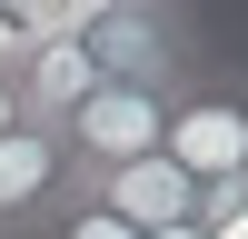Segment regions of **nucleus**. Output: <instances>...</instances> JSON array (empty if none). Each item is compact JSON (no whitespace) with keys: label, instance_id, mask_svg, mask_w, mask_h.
I'll return each mask as SVG.
<instances>
[{"label":"nucleus","instance_id":"f257e3e1","mask_svg":"<svg viewBox=\"0 0 248 239\" xmlns=\"http://www.w3.org/2000/svg\"><path fill=\"white\" fill-rule=\"evenodd\" d=\"M159 150H169L209 199L248 189V70H209V60H199L169 90V139H159Z\"/></svg>","mask_w":248,"mask_h":239},{"label":"nucleus","instance_id":"f03ea898","mask_svg":"<svg viewBox=\"0 0 248 239\" xmlns=\"http://www.w3.org/2000/svg\"><path fill=\"white\" fill-rule=\"evenodd\" d=\"M99 80L119 90H179L199 70V30H189V0H109V10L79 30Z\"/></svg>","mask_w":248,"mask_h":239},{"label":"nucleus","instance_id":"7ed1b4c3","mask_svg":"<svg viewBox=\"0 0 248 239\" xmlns=\"http://www.w3.org/2000/svg\"><path fill=\"white\" fill-rule=\"evenodd\" d=\"M159 139H169V90H119V80H99V90L79 100L70 120H60V159H70V189H90V179L129 170V159H149Z\"/></svg>","mask_w":248,"mask_h":239},{"label":"nucleus","instance_id":"20e7f679","mask_svg":"<svg viewBox=\"0 0 248 239\" xmlns=\"http://www.w3.org/2000/svg\"><path fill=\"white\" fill-rule=\"evenodd\" d=\"M70 199V159H60V130H40V120H20L10 139H0V239H30L40 219Z\"/></svg>","mask_w":248,"mask_h":239},{"label":"nucleus","instance_id":"39448f33","mask_svg":"<svg viewBox=\"0 0 248 239\" xmlns=\"http://www.w3.org/2000/svg\"><path fill=\"white\" fill-rule=\"evenodd\" d=\"M99 199H109L119 219H129L139 239L149 229H189V219H209V189H199L189 170H179L169 150H149V159H129V170H109V179H90Z\"/></svg>","mask_w":248,"mask_h":239},{"label":"nucleus","instance_id":"423d86ee","mask_svg":"<svg viewBox=\"0 0 248 239\" xmlns=\"http://www.w3.org/2000/svg\"><path fill=\"white\" fill-rule=\"evenodd\" d=\"M10 90H20V120L60 130V120L99 90V70H90V50H79V40H30V50H20V70H10Z\"/></svg>","mask_w":248,"mask_h":239},{"label":"nucleus","instance_id":"0eeeda50","mask_svg":"<svg viewBox=\"0 0 248 239\" xmlns=\"http://www.w3.org/2000/svg\"><path fill=\"white\" fill-rule=\"evenodd\" d=\"M30 239H139V229H129V219H119L99 189H70V199H60V209L30 229Z\"/></svg>","mask_w":248,"mask_h":239},{"label":"nucleus","instance_id":"6e6552de","mask_svg":"<svg viewBox=\"0 0 248 239\" xmlns=\"http://www.w3.org/2000/svg\"><path fill=\"white\" fill-rule=\"evenodd\" d=\"M209 239H248V189H229V199H209V219H199Z\"/></svg>","mask_w":248,"mask_h":239},{"label":"nucleus","instance_id":"1a4fd4ad","mask_svg":"<svg viewBox=\"0 0 248 239\" xmlns=\"http://www.w3.org/2000/svg\"><path fill=\"white\" fill-rule=\"evenodd\" d=\"M20 50H30V40H20V20H10V0H0V80L20 70Z\"/></svg>","mask_w":248,"mask_h":239},{"label":"nucleus","instance_id":"9d476101","mask_svg":"<svg viewBox=\"0 0 248 239\" xmlns=\"http://www.w3.org/2000/svg\"><path fill=\"white\" fill-rule=\"evenodd\" d=\"M10 130H20V90L0 80V139H10Z\"/></svg>","mask_w":248,"mask_h":239},{"label":"nucleus","instance_id":"9b49d317","mask_svg":"<svg viewBox=\"0 0 248 239\" xmlns=\"http://www.w3.org/2000/svg\"><path fill=\"white\" fill-rule=\"evenodd\" d=\"M149 239H209V229H199V219H189V229H149Z\"/></svg>","mask_w":248,"mask_h":239}]
</instances>
